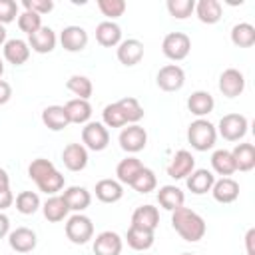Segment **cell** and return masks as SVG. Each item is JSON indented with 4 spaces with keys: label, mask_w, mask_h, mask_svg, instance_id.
Here are the masks:
<instances>
[{
    "label": "cell",
    "mask_w": 255,
    "mask_h": 255,
    "mask_svg": "<svg viewBox=\"0 0 255 255\" xmlns=\"http://www.w3.org/2000/svg\"><path fill=\"white\" fill-rule=\"evenodd\" d=\"M171 225L177 231V235L189 243L203 239V235L207 231L205 219L189 207H177L175 211H171Z\"/></svg>",
    "instance_id": "obj_1"
},
{
    "label": "cell",
    "mask_w": 255,
    "mask_h": 255,
    "mask_svg": "<svg viewBox=\"0 0 255 255\" xmlns=\"http://www.w3.org/2000/svg\"><path fill=\"white\" fill-rule=\"evenodd\" d=\"M187 141L191 143V147L195 151H207L217 141V129L209 120L197 118L187 128Z\"/></svg>",
    "instance_id": "obj_2"
},
{
    "label": "cell",
    "mask_w": 255,
    "mask_h": 255,
    "mask_svg": "<svg viewBox=\"0 0 255 255\" xmlns=\"http://www.w3.org/2000/svg\"><path fill=\"white\" fill-rule=\"evenodd\" d=\"M249 128V122L241 114H225L217 124V133L227 141H239L245 137Z\"/></svg>",
    "instance_id": "obj_3"
},
{
    "label": "cell",
    "mask_w": 255,
    "mask_h": 255,
    "mask_svg": "<svg viewBox=\"0 0 255 255\" xmlns=\"http://www.w3.org/2000/svg\"><path fill=\"white\" fill-rule=\"evenodd\" d=\"M66 237L76 243V245H84L94 237V223L88 215L84 213H74L68 221H66Z\"/></svg>",
    "instance_id": "obj_4"
},
{
    "label": "cell",
    "mask_w": 255,
    "mask_h": 255,
    "mask_svg": "<svg viewBox=\"0 0 255 255\" xmlns=\"http://www.w3.org/2000/svg\"><path fill=\"white\" fill-rule=\"evenodd\" d=\"M191 50V40L187 34L183 32H169L163 42H161V52L165 58L173 60V62H179V60H185L187 54Z\"/></svg>",
    "instance_id": "obj_5"
},
{
    "label": "cell",
    "mask_w": 255,
    "mask_h": 255,
    "mask_svg": "<svg viewBox=\"0 0 255 255\" xmlns=\"http://www.w3.org/2000/svg\"><path fill=\"white\" fill-rule=\"evenodd\" d=\"M82 141L86 149L104 151L110 143V131L102 122H88L82 128Z\"/></svg>",
    "instance_id": "obj_6"
},
{
    "label": "cell",
    "mask_w": 255,
    "mask_h": 255,
    "mask_svg": "<svg viewBox=\"0 0 255 255\" xmlns=\"http://www.w3.org/2000/svg\"><path fill=\"white\" fill-rule=\"evenodd\" d=\"M120 147L124 149V151H128V153H137V151H141L143 147H145V143H147V131L141 128V126H137V124H129L128 128H124L122 131H120Z\"/></svg>",
    "instance_id": "obj_7"
},
{
    "label": "cell",
    "mask_w": 255,
    "mask_h": 255,
    "mask_svg": "<svg viewBox=\"0 0 255 255\" xmlns=\"http://www.w3.org/2000/svg\"><path fill=\"white\" fill-rule=\"evenodd\" d=\"M155 82H157V88L163 92H177L185 84V72L177 64H167V66L159 68Z\"/></svg>",
    "instance_id": "obj_8"
},
{
    "label": "cell",
    "mask_w": 255,
    "mask_h": 255,
    "mask_svg": "<svg viewBox=\"0 0 255 255\" xmlns=\"http://www.w3.org/2000/svg\"><path fill=\"white\" fill-rule=\"evenodd\" d=\"M245 90V76L237 68H227L219 76V92L225 98H237Z\"/></svg>",
    "instance_id": "obj_9"
},
{
    "label": "cell",
    "mask_w": 255,
    "mask_h": 255,
    "mask_svg": "<svg viewBox=\"0 0 255 255\" xmlns=\"http://www.w3.org/2000/svg\"><path fill=\"white\" fill-rule=\"evenodd\" d=\"M193 169H195V157L191 155V151L179 149L175 151V155L167 165V175L173 179H185Z\"/></svg>",
    "instance_id": "obj_10"
},
{
    "label": "cell",
    "mask_w": 255,
    "mask_h": 255,
    "mask_svg": "<svg viewBox=\"0 0 255 255\" xmlns=\"http://www.w3.org/2000/svg\"><path fill=\"white\" fill-rule=\"evenodd\" d=\"M60 44L66 52H82L88 46V32L82 26H66L60 32Z\"/></svg>",
    "instance_id": "obj_11"
},
{
    "label": "cell",
    "mask_w": 255,
    "mask_h": 255,
    "mask_svg": "<svg viewBox=\"0 0 255 255\" xmlns=\"http://www.w3.org/2000/svg\"><path fill=\"white\" fill-rule=\"evenodd\" d=\"M56 32L50 28V26H42L40 30H36L34 34L28 36V46L30 50L38 52V54H50L54 48H56Z\"/></svg>",
    "instance_id": "obj_12"
},
{
    "label": "cell",
    "mask_w": 255,
    "mask_h": 255,
    "mask_svg": "<svg viewBox=\"0 0 255 255\" xmlns=\"http://www.w3.org/2000/svg\"><path fill=\"white\" fill-rule=\"evenodd\" d=\"M36 233L28 227H16L14 231L8 233V245L16 251V253H30L36 249Z\"/></svg>",
    "instance_id": "obj_13"
},
{
    "label": "cell",
    "mask_w": 255,
    "mask_h": 255,
    "mask_svg": "<svg viewBox=\"0 0 255 255\" xmlns=\"http://www.w3.org/2000/svg\"><path fill=\"white\" fill-rule=\"evenodd\" d=\"M124 249V241L116 231H102L94 239L96 255H120Z\"/></svg>",
    "instance_id": "obj_14"
},
{
    "label": "cell",
    "mask_w": 255,
    "mask_h": 255,
    "mask_svg": "<svg viewBox=\"0 0 255 255\" xmlns=\"http://www.w3.org/2000/svg\"><path fill=\"white\" fill-rule=\"evenodd\" d=\"M143 58V44L135 38H128V40H122L118 44V60L124 64V66H135L139 64Z\"/></svg>",
    "instance_id": "obj_15"
},
{
    "label": "cell",
    "mask_w": 255,
    "mask_h": 255,
    "mask_svg": "<svg viewBox=\"0 0 255 255\" xmlns=\"http://www.w3.org/2000/svg\"><path fill=\"white\" fill-rule=\"evenodd\" d=\"M62 161L70 171H82L88 165V149L82 143H68L62 151Z\"/></svg>",
    "instance_id": "obj_16"
},
{
    "label": "cell",
    "mask_w": 255,
    "mask_h": 255,
    "mask_svg": "<svg viewBox=\"0 0 255 255\" xmlns=\"http://www.w3.org/2000/svg\"><path fill=\"white\" fill-rule=\"evenodd\" d=\"M215 183V175L209 171V169H193L187 177H185V185L191 193L195 195H203L207 191H211Z\"/></svg>",
    "instance_id": "obj_17"
},
{
    "label": "cell",
    "mask_w": 255,
    "mask_h": 255,
    "mask_svg": "<svg viewBox=\"0 0 255 255\" xmlns=\"http://www.w3.org/2000/svg\"><path fill=\"white\" fill-rule=\"evenodd\" d=\"M62 197H64L68 209H70V211H76V213H82V211L88 209L90 203H92L90 191H88L86 187H82V185H72V187H68V189L62 193Z\"/></svg>",
    "instance_id": "obj_18"
},
{
    "label": "cell",
    "mask_w": 255,
    "mask_h": 255,
    "mask_svg": "<svg viewBox=\"0 0 255 255\" xmlns=\"http://www.w3.org/2000/svg\"><path fill=\"white\" fill-rule=\"evenodd\" d=\"M131 225L147 231H155L159 225V211L153 205H139L131 213Z\"/></svg>",
    "instance_id": "obj_19"
},
{
    "label": "cell",
    "mask_w": 255,
    "mask_h": 255,
    "mask_svg": "<svg viewBox=\"0 0 255 255\" xmlns=\"http://www.w3.org/2000/svg\"><path fill=\"white\" fill-rule=\"evenodd\" d=\"M4 58L6 62H10L12 66H22L28 62L30 58V46L28 42L20 40V38H12V40H6L4 44Z\"/></svg>",
    "instance_id": "obj_20"
},
{
    "label": "cell",
    "mask_w": 255,
    "mask_h": 255,
    "mask_svg": "<svg viewBox=\"0 0 255 255\" xmlns=\"http://www.w3.org/2000/svg\"><path fill=\"white\" fill-rule=\"evenodd\" d=\"M213 108H215V100H213V96H211L209 92H205V90H197V92H193V94L187 98V110H189L193 116H197V118H203V116L211 114Z\"/></svg>",
    "instance_id": "obj_21"
},
{
    "label": "cell",
    "mask_w": 255,
    "mask_h": 255,
    "mask_svg": "<svg viewBox=\"0 0 255 255\" xmlns=\"http://www.w3.org/2000/svg\"><path fill=\"white\" fill-rule=\"evenodd\" d=\"M66 110V116L70 120V124H78V126H86L92 118V106L88 100H80V98H74L70 102H66L64 106Z\"/></svg>",
    "instance_id": "obj_22"
},
{
    "label": "cell",
    "mask_w": 255,
    "mask_h": 255,
    "mask_svg": "<svg viewBox=\"0 0 255 255\" xmlns=\"http://www.w3.org/2000/svg\"><path fill=\"white\" fill-rule=\"evenodd\" d=\"M213 199L219 203H233L239 197V183L231 177H221L211 187Z\"/></svg>",
    "instance_id": "obj_23"
},
{
    "label": "cell",
    "mask_w": 255,
    "mask_h": 255,
    "mask_svg": "<svg viewBox=\"0 0 255 255\" xmlns=\"http://www.w3.org/2000/svg\"><path fill=\"white\" fill-rule=\"evenodd\" d=\"M96 40L104 48H114L122 42V28L116 22H110V20L100 22L96 26Z\"/></svg>",
    "instance_id": "obj_24"
},
{
    "label": "cell",
    "mask_w": 255,
    "mask_h": 255,
    "mask_svg": "<svg viewBox=\"0 0 255 255\" xmlns=\"http://www.w3.org/2000/svg\"><path fill=\"white\" fill-rule=\"evenodd\" d=\"M96 197L102 203H116L124 197V185L118 179H100L96 183Z\"/></svg>",
    "instance_id": "obj_25"
},
{
    "label": "cell",
    "mask_w": 255,
    "mask_h": 255,
    "mask_svg": "<svg viewBox=\"0 0 255 255\" xmlns=\"http://www.w3.org/2000/svg\"><path fill=\"white\" fill-rule=\"evenodd\" d=\"M193 12L199 18V22L217 24L221 20L223 8H221V2H217V0H199V2H195V10Z\"/></svg>",
    "instance_id": "obj_26"
},
{
    "label": "cell",
    "mask_w": 255,
    "mask_h": 255,
    "mask_svg": "<svg viewBox=\"0 0 255 255\" xmlns=\"http://www.w3.org/2000/svg\"><path fill=\"white\" fill-rule=\"evenodd\" d=\"M42 124L48 129H52V131H62L64 128H68L70 126V120L66 116L64 106H48V108H44V112H42Z\"/></svg>",
    "instance_id": "obj_27"
},
{
    "label": "cell",
    "mask_w": 255,
    "mask_h": 255,
    "mask_svg": "<svg viewBox=\"0 0 255 255\" xmlns=\"http://www.w3.org/2000/svg\"><path fill=\"white\" fill-rule=\"evenodd\" d=\"M235 169L237 171H251L255 167V145L253 143H237L231 149Z\"/></svg>",
    "instance_id": "obj_28"
},
{
    "label": "cell",
    "mask_w": 255,
    "mask_h": 255,
    "mask_svg": "<svg viewBox=\"0 0 255 255\" xmlns=\"http://www.w3.org/2000/svg\"><path fill=\"white\" fill-rule=\"evenodd\" d=\"M145 165L137 159V157H126V159H122L120 163H118V167H116V175H118V181L120 183H124V185H129L131 187V183H133V179L139 175V171L143 169Z\"/></svg>",
    "instance_id": "obj_29"
},
{
    "label": "cell",
    "mask_w": 255,
    "mask_h": 255,
    "mask_svg": "<svg viewBox=\"0 0 255 255\" xmlns=\"http://www.w3.org/2000/svg\"><path fill=\"white\" fill-rule=\"evenodd\" d=\"M157 201L163 209L167 211H175L177 207H183V201H185V195L183 191L177 187V185H163L159 187L157 191Z\"/></svg>",
    "instance_id": "obj_30"
},
{
    "label": "cell",
    "mask_w": 255,
    "mask_h": 255,
    "mask_svg": "<svg viewBox=\"0 0 255 255\" xmlns=\"http://www.w3.org/2000/svg\"><path fill=\"white\" fill-rule=\"evenodd\" d=\"M42 211H44V217H46L48 221L58 223V221H64V219L68 217V211H70V209H68V205H66V201H64L62 195H50V197L44 201Z\"/></svg>",
    "instance_id": "obj_31"
},
{
    "label": "cell",
    "mask_w": 255,
    "mask_h": 255,
    "mask_svg": "<svg viewBox=\"0 0 255 255\" xmlns=\"http://www.w3.org/2000/svg\"><path fill=\"white\" fill-rule=\"evenodd\" d=\"M126 241L135 251H147L153 245L155 235H153V231H147V229H139V227L129 225V229L126 233Z\"/></svg>",
    "instance_id": "obj_32"
},
{
    "label": "cell",
    "mask_w": 255,
    "mask_h": 255,
    "mask_svg": "<svg viewBox=\"0 0 255 255\" xmlns=\"http://www.w3.org/2000/svg\"><path fill=\"white\" fill-rule=\"evenodd\" d=\"M211 167L217 175H223V177H229L231 173H235V161H233V155L229 149H215L213 155H211Z\"/></svg>",
    "instance_id": "obj_33"
},
{
    "label": "cell",
    "mask_w": 255,
    "mask_h": 255,
    "mask_svg": "<svg viewBox=\"0 0 255 255\" xmlns=\"http://www.w3.org/2000/svg\"><path fill=\"white\" fill-rule=\"evenodd\" d=\"M231 42L237 48H251L255 44V28L249 22H239L231 28Z\"/></svg>",
    "instance_id": "obj_34"
},
{
    "label": "cell",
    "mask_w": 255,
    "mask_h": 255,
    "mask_svg": "<svg viewBox=\"0 0 255 255\" xmlns=\"http://www.w3.org/2000/svg\"><path fill=\"white\" fill-rule=\"evenodd\" d=\"M66 88H68L74 96H78L80 100H90V98H92V94H94L92 80H90V78H86V76H80V74L70 76V78H68V82H66Z\"/></svg>",
    "instance_id": "obj_35"
},
{
    "label": "cell",
    "mask_w": 255,
    "mask_h": 255,
    "mask_svg": "<svg viewBox=\"0 0 255 255\" xmlns=\"http://www.w3.org/2000/svg\"><path fill=\"white\" fill-rule=\"evenodd\" d=\"M118 106H120V110H122V114H124V118H126L128 124H137V122L143 118V108H141V104H139L135 98H131V96L118 100Z\"/></svg>",
    "instance_id": "obj_36"
},
{
    "label": "cell",
    "mask_w": 255,
    "mask_h": 255,
    "mask_svg": "<svg viewBox=\"0 0 255 255\" xmlns=\"http://www.w3.org/2000/svg\"><path fill=\"white\" fill-rule=\"evenodd\" d=\"M16 209L22 215H34L40 209V197L36 191H20L16 195Z\"/></svg>",
    "instance_id": "obj_37"
},
{
    "label": "cell",
    "mask_w": 255,
    "mask_h": 255,
    "mask_svg": "<svg viewBox=\"0 0 255 255\" xmlns=\"http://www.w3.org/2000/svg\"><path fill=\"white\" fill-rule=\"evenodd\" d=\"M64 175L58 171V169H54V171H50L48 175H44L42 179H38L36 181V185H38V189L40 191H44L46 195H56L62 187H64Z\"/></svg>",
    "instance_id": "obj_38"
},
{
    "label": "cell",
    "mask_w": 255,
    "mask_h": 255,
    "mask_svg": "<svg viewBox=\"0 0 255 255\" xmlns=\"http://www.w3.org/2000/svg\"><path fill=\"white\" fill-rule=\"evenodd\" d=\"M102 120H104V126H106V128H124V126H128V122H126V118H124V114H122L118 102L108 104V106L104 108Z\"/></svg>",
    "instance_id": "obj_39"
},
{
    "label": "cell",
    "mask_w": 255,
    "mask_h": 255,
    "mask_svg": "<svg viewBox=\"0 0 255 255\" xmlns=\"http://www.w3.org/2000/svg\"><path fill=\"white\" fill-rule=\"evenodd\" d=\"M131 187H133L137 193H149V191H153V189L157 187V177H155V173H153L149 167H143V169L139 171V175L133 179Z\"/></svg>",
    "instance_id": "obj_40"
},
{
    "label": "cell",
    "mask_w": 255,
    "mask_h": 255,
    "mask_svg": "<svg viewBox=\"0 0 255 255\" xmlns=\"http://www.w3.org/2000/svg\"><path fill=\"white\" fill-rule=\"evenodd\" d=\"M167 12L177 18V20H185L193 14L195 10V2L193 0H167Z\"/></svg>",
    "instance_id": "obj_41"
},
{
    "label": "cell",
    "mask_w": 255,
    "mask_h": 255,
    "mask_svg": "<svg viewBox=\"0 0 255 255\" xmlns=\"http://www.w3.org/2000/svg\"><path fill=\"white\" fill-rule=\"evenodd\" d=\"M98 8L106 18H110V22H114L116 18L124 16L128 6L124 0H98Z\"/></svg>",
    "instance_id": "obj_42"
},
{
    "label": "cell",
    "mask_w": 255,
    "mask_h": 255,
    "mask_svg": "<svg viewBox=\"0 0 255 255\" xmlns=\"http://www.w3.org/2000/svg\"><path fill=\"white\" fill-rule=\"evenodd\" d=\"M54 169H56V165H54L50 159H46V157H36V159H32V163L28 165V177L34 179V181H38V179H42L44 175H48V173L54 171Z\"/></svg>",
    "instance_id": "obj_43"
},
{
    "label": "cell",
    "mask_w": 255,
    "mask_h": 255,
    "mask_svg": "<svg viewBox=\"0 0 255 255\" xmlns=\"http://www.w3.org/2000/svg\"><path fill=\"white\" fill-rule=\"evenodd\" d=\"M18 28L30 36V34H34L36 30L42 28V16L30 12V10H24L22 14H18Z\"/></svg>",
    "instance_id": "obj_44"
},
{
    "label": "cell",
    "mask_w": 255,
    "mask_h": 255,
    "mask_svg": "<svg viewBox=\"0 0 255 255\" xmlns=\"http://www.w3.org/2000/svg\"><path fill=\"white\" fill-rule=\"evenodd\" d=\"M18 16V4L14 0H0V24H10Z\"/></svg>",
    "instance_id": "obj_45"
},
{
    "label": "cell",
    "mask_w": 255,
    "mask_h": 255,
    "mask_svg": "<svg viewBox=\"0 0 255 255\" xmlns=\"http://www.w3.org/2000/svg\"><path fill=\"white\" fill-rule=\"evenodd\" d=\"M22 6H24V10H30V12L38 14V16L48 14V12L54 10V2L52 0H24Z\"/></svg>",
    "instance_id": "obj_46"
},
{
    "label": "cell",
    "mask_w": 255,
    "mask_h": 255,
    "mask_svg": "<svg viewBox=\"0 0 255 255\" xmlns=\"http://www.w3.org/2000/svg\"><path fill=\"white\" fill-rule=\"evenodd\" d=\"M12 203H14V195H12L10 187H4V189H0V211L8 209Z\"/></svg>",
    "instance_id": "obj_47"
},
{
    "label": "cell",
    "mask_w": 255,
    "mask_h": 255,
    "mask_svg": "<svg viewBox=\"0 0 255 255\" xmlns=\"http://www.w3.org/2000/svg\"><path fill=\"white\" fill-rule=\"evenodd\" d=\"M10 98H12V86H10L6 80H2V78H0V106L8 104V102H10Z\"/></svg>",
    "instance_id": "obj_48"
},
{
    "label": "cell",
    "mask_w": 255,
    "mask_h": 255,
    "mask_svg": "<svg viewBox=\"0 0 255 255\" xmlns=\"http://www.w3.org/2000/svg\"><path fill=\"white\" fill-rule=\"evenodd\" d=\"M245 247H247V255H255V229L253 227L245 235Z\"/></svg>",
    "instance_id": "obj_49"
},
{
    "label": "cell",
    "mask_w": 255,
    "mask_h": 255,
    "mask_svg": "<svg viewBox=\"0 0 255 255\" xmlns=\"http://www.w3.org/2000/svg\"><path fill=\"white\" fill-rule=\"evenodd\" d=\"M10 233V219L0 211V239Z\"/></svg>",
    "instance_id": "obj_50"
},
{
    "label": "cell",
    "mask_w": 255,
    "mask_h": 255,
    "mask_svg": "<svg viewBox=\"0 0 255 255\" xmlns=\"http://www.w3.org/2000/svg\"><path fill=\"white\" fill-rule=\"evenodd\" d=\"M4 187H10V177H8V171L0 167V189Z\"/></svg>",
    "instance_id": "obj_51"
},
{
    "label": "cell",
    "mask_w": 255,
    "mask_h": 255,
    "mask_svg": "<svg viewBox=\"0 0 255 255\" xmlns=\"http://www.w3.org/2000/svg\"><path fill=\"white\" fill-rule=\"evenodd\" d=\"M0 44H6V28L0 24Z\"/></svg>",
    "instance_id": "obj_52"
},
{
    "label": "cell",
    "mask_w": 255,
    "mask_h": 255,
    "mask_svg": "<svg viewBox=\"0 0 255 255\" xmlns=\"http://www.w3.org/2000/svg\"><path fill=\"white\" fill-rule=\"evenodd\" d=\"M2 74H4V64H2V60H0V78H2Z\"/></svg>",
    "instance_id": "obj_53"
},
{
    "label": "cell",
    "mask_w": 255,
    "mask_h": 255,
    "mask_svg": "<svg viewBox=\"0 0 255 255\" xmlns=\"http://www.w3.org/2000/svg\"><path fill=\"white\" fill-rule=\"evenodd\" d=\"M181 255H193V253H181Z\"/></svg>",
    "instance_id": "obj_54"
}]
</instances>
